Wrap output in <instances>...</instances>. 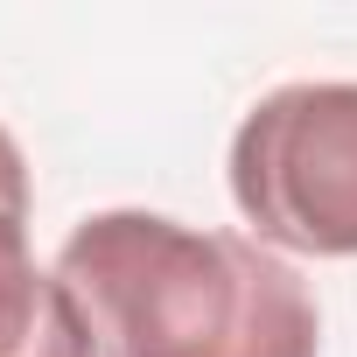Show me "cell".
Instances as JSON below:
<instances>
[{
    "label": "cell",
    "instance_id": "obj_1",
    "mask_svg": "<svg viewBox=\"0 0 357 357\" xmlns=\"http://www.w3.org/2000/svg\"><path fill=\"white\" fill-rule=\"evenodd\" d=\"M98 357H322L308 280L238 231H197L161 211H98L63 252Z\"/></svg>",
    "mask_w": 357,
    "mask_h": 357
},
{
    "label": "cell",
    "instance_id": "obj_2",
    "mask_svg": "<svg viewBox=\"0 0 357 357\" xmlns=\"http://www.w3.org/2000/svg\"><path fill=\"white\" fill-rule=\"evenodd\" d=\"M231 197L259 245L357 259V77L266 91L231 133Z\"/></svg>",
    "mask_w": 357,
    "mask_h": 357
},
{
    "label": "cell",
    "instance_id": "obj_3",
    "mask_svg": "<svg viewBox=\"0 0 357 357\" xmlns=\"http://www.w3.org/2000/svg\"><path fill=\"white\" fill-rule=\"evenodd\" d=\"M0 357H98L77 294L29 252V161L0 126Z\"/></svg>",
    "mask_w": 357,
    "mask_h": 357
}]
</instances>
